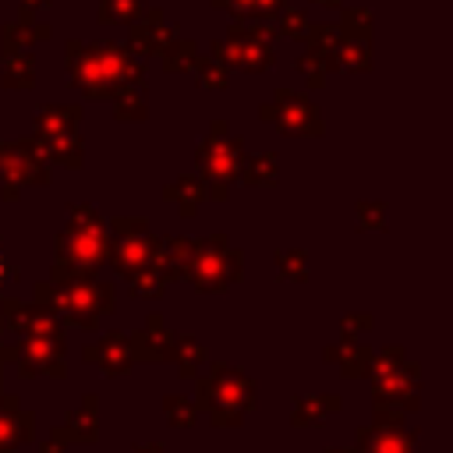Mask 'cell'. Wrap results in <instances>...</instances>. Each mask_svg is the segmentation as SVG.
Instances as JSON below:
<instances>
[{"mask_svg": "<svg viewBox=\"0 0 453 453\" xmlns=\"http://www.w3.org/2000/svg\"><path fill=\"white\" fill-rule=\"evenodd\" d=\"M205 393L212 396V403H216V407L241 411V407H248V403H251L255 386H251V382H248L241 372H234V368L219 365V368H216V375L205 382Z\"/></svg>", "mask_w": 453, "mask_h": 453, "instance_id": "obj_15", "label": "cell"}, {"mask_svg": "<svg viewBox=\"0 0 453 453\" xmlns=\"http://www.w3.org/2000/svg\"><path fill=\"white\" fill-rule=\"evenodd\" d=\"M340 39H357V42H372V11L368 7H350L340 14V21L333 25Z\"/></svg>", "mask_w": 453, "mask_h": 453, "instance_id": "obj_26", "label": "cell"}, {"mask_svg": "<svg viewBox=\"0 0 453 453\" xmlns=\"http://www.w3.org/2000/svg\"><path fill=\"white\" fill-rule=\"evenodd\" d=\"M78 117H81L78 103H42L35 110L32 142L46 156L50 166H67V170L81 166L85 152H81V138H78Z\"/></svg>", "mask_w": 453, "mask_h": 453, "instance_id": "obj_4", "label": "cell"}, {"mask_svg": "<svg viewBox=\"0 0 453 453\" xmlns=\"http://www.w3.org/2000/svg\"><path fill=\"white\" fill-rule=\"evenodd\" d=\"M35 301L60 311L71 326H85L92 329L99 322V315L113 311L117 297H113V287L103 283L96 273L88 269H71V273H57L53 280L39 283L35 287Z\"/></svg>", "mask_w": 453, "mask_h": 453, "instance_id": "obj_2", "label": "cell"}, {"mask_svg": "<svg viewBox=\"0 0 453 453\" xmlns=\"http://www.w3.org/2000/svg\"><path fill=\"white\" fill-rule=\"evenodd\" d=\"M216 11H230L234 21H273L287 0H212Z\"/></svg>", "mask_w": 453, "mask_h": 453, "instance_id": "obj_22", "label": "cell"}, {"mask_svg": "<svg viewBox=\"0 0 453 453\" xmlns=\"http://www.w3.org/2000/svg\"><path fill=\"white\" fill-rule=\"evenodd\" d=\"M241 159H244V138L230 134L223 120H212L209 134L195 149V170L205 180L209 202H226L230 198V184L237 180Z\"/></svg>", "mask_w": 453, "mask_h": 453, "instance_id": "obj_5", "label": "cell"}, {"mask_svg": "<svg viewBox=\"0 0 453 453\" xmlns=\"http://www.w3.org/2000/svg\"><path fill=\"white\" fill-rule=\"evenodd\" d=\"M163 198L173 202L184 219H191V216L198 212V205H202L209 195H205V180H202L198 173H184V177H177V180H170V184L163 188Z\"/></svg>", "mask_w": 453, "mask_h": 453, "instance_id": "obj_16", "label": "cell"}, {"mask_svg": "<svg viewBox=\"0 0 453 453\" xmlns=\"http://www.w3.org/2000/svg\"><path fill=\"white\" fill-rule=\"evenodd\" d=\"M276 273H280V280H304V273H308V251L304 248L276 251Z\"/></svg>", "mask_w": 453, "mask_h": 453, "instance_id": "obj_31", "label": "cell"}, {"mask_svg": "<svg viewBox=\"0 0 453 453\" xmlns=\"http://www.w3.org/2000/svg\"><path fill=\"white\" fill-rule=\"evenodd\" d=\"M273 32L276 35H283V39H308V32H311V21H308V14L304 11H297V7H283L280 14H276V25H273Z\"/></svg>", "mask_w": 453, "mask_h": 453, "instance_id": "obj_30", "label": "cell"}, {"mask_svg": "<svg viewBox=\"0 0 453 453\" xmlns=\"http://www.w3.org/2000/svg\"><path fill=\"white\" fill-rule=\"evenodd\" d=\"M53 35V25L50 21H11L0 28V42H4V53L11 50H28L32 42H46Z\"/></svg>", "mask_w": 453, "mask_h": 453, "instance_id": "obj_21", "label": "cell"}, {"mask_svg": "<svg viewBox=\"0 0 453 453\" xmlns=\"http://www.w3.org/2000/svg\"><path fill=\"white\" fill-rule=\"evenodd\" d=\"M273 25L265 21H230L226 28V39H212V53L234 67V71H248V74H262L276 64L273 57Z\"/></svg>", "mask_w": 453, "mask_h": 453, "instance_id": "obj_7", "label": "cell"}, {"mask_svg": "<svg viewBox=\"0 0 453 453\" xmlns=\"http://www.w3.org/2000/svg\"><path fill=\"white\" fill-rule=\"evenodd\" d=\"M258 120L273 124L283 138H322L326 134L322 110L294 88H276L273 99L258 106Z\"/></svg>", "mask_w": 453, "mask_h": 453, "instance_id": "obj_9", "label": "cell"}, {"mask_svg": "<svg viewBox=\"0 0 453 453\" xmlns=\"http://www.w3.org/2000/svg\"><path fill=\"white\" fill-rule=\"evenodd\" d=\"M241 273H244V255H241V248H234L226 241V234L195 237L191 258L184 265V280L195 290H205V294L226 290L241 280Z\"/></svg>", "mask_w": 453, "mask_h": 453, "instance_id": "obj_6", "label": "cell"}, {"mask_svg": "<svg viewBox=\"0 0 453 453\" xmlns=\"http://www.w3.org/2000/svg\"><path fill=\"white\" fill-rule=\"evenodd\" d=\"M343 326H347V329H372V315H357V319H347Z\"/></svg>", "mask_w": 453, "mask_h": 453, "instance_id": "obj_37", "label": "cell"}, {"mask_svg": "<svg viewBox=\"0 0 453 453\" xmlns=\"http://www.w3.org/2000/svg\"><path fill=\"white\" fill-rule=\"evenodd\" d=\"M106 248H110V226L99 216V209L88 202L67 205V223L53 237V276L71 269L96 273L106 262Z\"/></svg>", "mask_w": 453, "mask_h": 453, "instance_id": "obj_3", "label": "cell"}, {"mask_svg": "<svg viewBox=\"0 0 453 453\" xmlns=\"http://www.w3.org/2000/svg\"><path fill=\"white\" fill-rule=\"evenodd\" d=\"M0 85H4V88H32V85H35V57H32L28 50H11V53H4Z\"/></svg>", "mask_w": 453, "mask_h": 453, "instance_id": "obj_20", "label": "cell"}, {"mask_svg": "<svg viewBox=\"0 0 453 453\" xmlns=\"http://www.w3.org/2000/svg\"><path fill=\"white\" fill-rule=\"evenodd\" d=\"M326 357H340L343 361V368L350 372V375H357V372H365V365H368V350L361 347V343H340V347H329L326 350Z\"/></svg>", "mask_w": 453, "mask_h": 453, "instance_id": "obj_32", "label": "cell"}, {"mask_svg": "<svg viewBox=\"0 0 453 453\" xmlns=\"http://www.w3.org/2000/svg\"><path fill=\"white\" fill-rule=\"evenodd\" d=\"M28 184H35V188L50 184V163L35 149L32 134L0 142V195H4V202H18L21 188H28Z\"/></svg>", "mask_w": 453, "mask_h": 453, "instance_id": "obj_10", "label": "cell"}, {"mask_svg": "<svg viewBox=\"0 0 453 453\" xmlns=\"http://www.w3.org/2000/svg\"><path fill=\"white\" fill-rule=\"evenodd\" d=\"M142 14V0H99L96 18L99 25H131Z\"/></svg>", "mask_w": 453, "mask_h": 453, "instance_id": "obj_29", "label": "cell"}, {"mask_svg": "<svg viewBox=\"0 0 453 453\" xmlns=\"http://www.w3.org/2000/svg\"><path fill=\"white\" fill-rule=\"evenodd\" d=\"M159 64H163L166 74H191L195 64H198V46L177 32V35L166 42V50L159 53Z\"/></svg>", "mask_w": 453, "mask_h": 453, "instance_id": "obj_24", "label": "cell"}, {"mask_svg": "<svg viewBox=\"0 0 453 453\" xmlns=\"http://www.w3.org/2000/svg\"><path fill=\"white\" fill-rule=\"evenodd\" d=\"M127 283H131V294H134V297H163V290H166L170 280H166V273H163V262L156 258V262L134 269V273L127 276Z\"/></svg>", "mask_w": 453, "mask_h": 453, "instance_id": "obj_25", "label": "cell"}, {"mask_svg": "<svg viewBox=\"0 0 453 453\" xmlns=\"http://www.w3.org/2000/svg\"><path fill=\"white\" fill-rule=\"evenodd\" d=\"M113 110H117L113 117H117L120 124H131V120H145V117H149V103H145V96H138V92L113 99Z\"/></svg>", "mask_w": 453, "mask_h": 453, "instance_id": "obj_33", "label": "cell"}, {"mask_svg": "<svg viewBox=\"0 0 453 453\" xmlns=\"http://www.w3.org/2000/svg\"><path fill=\"white\" fill-rule=\"evenodd\" d=\"M311 4H322V7H336L340 0H311Z\"/></svg>", "mask_w": 453, "mask_h": 453, "instance_id": "obj_38", "label": "cell"}, {"mask_svg": "<svg viewBox=\"0 0 453 453\" xmlns=\"http://www.w3.org/2000/svg\"><path fill=\"white\" fill-rule=\"evenodd\" d=\"M195 81L202 85V88H212V92H219V88H226L230 85V67L212 53V57H202L198 53V64H195Z\"/></svg>", "mask_w": 453, "mask_h": 453, "instance_id": "obj_27", "label": "cell"}, {"mask_svg": "<svg viewBox=\"0 0 453 453\" xmlns=\"http://www.w3.org/2000/svg\"><path fill=\"white\" fill-rule=\"evenodd\" d=\"M297 71H301V78H304L311 88H326V78H329V53L308 46V50L297 57Z\"/></svg>", "mask_w": 453, "mask_h": 453, "instance_id": "obj_28", "label": "cell"}, {"mask_svg": "<svg viewBox=\"0 0 453 453\" xmlns=\"http://www.w3.org/2000/svg\"><path fill=\"white\" fill-rule=\"evenodd\" d=\"M276 170H280L276 152H255V156L241 159L237 180H244L248 188H273L276 184Z\"/></svg>", "mask_w": 453, "mask_h": 453, "instance_id": "obj_23", "label": "cell"}, {"mask_svg": "<svg viewBox=\"0 0 453 453\" xmlns=\"http://www.w3.org/2000/svg\"><path fill=\"white\" fill-rule=\"evenodd\" d=\"M357 230H386V202H357Z\"/></svg>", "mask_w": 453, "mask_h": 453, "instance_id": "obj_35", "label": "cell"}, {"mask_svg": "<svg viewBox=\"0 0 453 453\" xmlns=\"http://www.w3.org/2000/svg\"><path fill=\"white\" fill-rule=\"evenodd\" d=\"M110 226V248H106V262L113 265V273H120L124 280L156 262L159 258V248H163V237H156L149 230V219L145 216H117L106 223Z\"/></svg>", "mask_w": 453, "mask_h": 453, "instance_id": "obj_8", "label": "cell"}, {"mask_svg": "<svg viewBox=\"0 0 453 453\" xmlns=\"http://www.w3.org/2000/svg\"><path fill=\"white\" fill-rule=\"evenodd\" d=\"M0 326H4V322H0Z\"/></svg>", "mask_w": 453, "mask_h": 453, "instance_id": "obj_40", "label": "cell"}, {"mask_svg": "<svg viewBox=\"0 0 453 453\" xmlns=\"http://www.w3.org/2000/svg\"><path fill=\"white\" fill-rule=\"evenodd\" d=\"M173 354L180 357V372H184V375H191L195 365L205 361V347H202L198 340H191V336H177V340H173Z\"/></svg>", "mask_w": 453, "mask_h": 453, "instance_id": "obj_34", "label": "cell"}, {"mask_svg": "<svg viewBox=\"0 0 453 453\" xmlns=\"http://www.w3.org/2000/svg\"><path fill=\"white\" fill-rule=\"evenodd\" d=\"M0 308H4L0 322L18 329V333H25V336H60V322H57L53 308H46L39 301L25 304V301H14V297H4Z\"/></svg>", "mask_w": 453, "mask_h": 453, "instance_id": "obj_12", "label": "cell"}, {"mask_svg": "<svg viewBox=\"0 0 453 453\" xmlns=\"http://www.w3.org/2000/svg\"><path fill=\"white\" fill-rule=\"evenodd\" d=\"M173 35H177V28L166 25V14L159 7H149L131 21V42L127 46L142 57H159Z\"/></svg>", "mask_w": 453, "mask_h": 453, "instance_id": "obj_13", "label": "cell"}, {"mask_svg": "<svg viewBox=\"0 0 453 453\" xmlns=\"http://www.w3.org/2000/svg\"><path fill=\"white\" fill-rule=\"evenodd\" d=\"M329 71H372V42H357V39H336L333 53H329Z\"/></svg>", "mask_w": 453, "mask_h": 453, "instance_id": "obj_18", "label": "cell"}, {"mask_svg": "<svg viewBox=\"0 0 453 453\" xmlns=\"http://www.w3.org/2000/svg\"><path fill=\"white\" fill-rule=\"evenodd\" d=\"M372 379H375V393L379 396H414V386H418V368L411 361H403V350L400 347H386L375 361H372Z\"/></svg>", "mask_w": 453, "mask_h": 453, "instance_id": "obj_11", "label": "cell"}, {"mask_svg": "<svg viewBox=\"0 0 453 453\" xmlns=\"http://www.w3.org/2000/svg\"><path fill=\"white\" fill-rule=\"evenodd\" d=\"M64 64L71 85L85 99H120V96H145V57L124 42H64Z\"/></svg>", "mask_w": 453, "mask_h": 453, "instance_id": "obj_1", "label": "cell"}, {"mask_svg": "<svg viewBox=\"0 0 453 453\" xmlns=\"http://www.w3.org/2000/svg\"><path fill=\"white\" fill-rule=\"evenodd\" d=\"M50 4L53 0H18V21H35V14H42V11H50Z\"/></svg>", "mask_w": 453, "mask_h": 453, "instance_id": "obj_36", "label": "cell"}, {"mask_svg": "<svg viewBox=\"0 0 453 453\" xmlns=\"http://www.w3.org/2000/svg\"><path fill=\"white\" fill-rule=\"evenodd\" d=\"M21 372H53L64 375V336H28L14 347Z\"/></svg>", "mask_w": 453, "mask_h": 453, "instance_id": "obj_14", "label": "cell"}, {"mask_svg": "<svg viewBox=\"0 0 453 453\" xmlns=\"http://www.w3.org/2000/svg\"><path fill=\"white\" fill-rule=\"evenodd\" d=\"M85 357H92V361H99L103 365V372H127V365H131V343H127V336H120V333H106L103 340H99V347H92V350H85Z\"/></svg>", "mask_w": 453, "mask_h": 453, "instance_id": "obj_19", "label": "cell"}, {"mask_svg": "<svg viewBox=\"0 0 453 453\" xmlns=\"http://www.w3.org/2000/svg\"><path fill=\"white\" fill-rule=\"evenodd\" d=\"M173 340H177V336L166 333L163 319L152 315V319L145 322V329L134 333V350H131V354H142V357H149V361H163V357L173 354Z\"/></svg>", "mask_w": 453, "mask_h": 453, "instance_id": "obj_17", "label": "cell"}, {"mask_svg": "<svg viewBox=\"0 0 453 453\" xmlns=\"http://www.w3.org/2000/svg\"><path fill=\"white\" fill-rule=\"evenodd\" d=\"M4 276H7V265H4V255H0V283H4Z\"/></svg>", "mask_w": 453, "mask_h": 453, "instance_id": "obj_39", "label": "cell"}]
</instances>
